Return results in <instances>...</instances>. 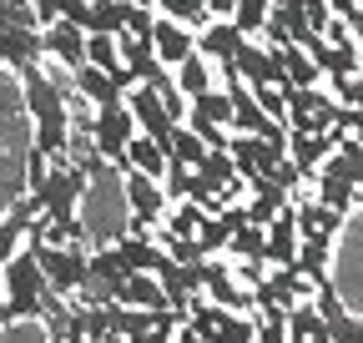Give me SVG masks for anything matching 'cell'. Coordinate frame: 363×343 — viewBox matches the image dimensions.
<instances>
[{
	"instance_id": "1",
	"label": "cell",
	"mask_w": 363,
	"mask_h": 343,
	"mask_svg": "<svg viewBox=\"0 0 363 343\" xmlns=\"http://www.w3.org/2000/svg\"><path fill=\"white\" fill-rule=\"evenodd\" d=\"M21 91H26V111H30V121H35V147L45 152V157H66V147H71V101H66V91L45 76L40 66H26L21 71Z\"/></svg>"
},
{
	"instance_id": "2",
	"label": "cell",
	"mask_w": 363,
	"mask_h": 343,
	"mask_svg": "<svg viewBox=\"0 0 363 343\" xmlns=\"http://www.w3.org/2000/svg\"><path fill=\"white\" fill-rule=\"evenodd\" d=\"M0 283H6V303H11V323H26V318H45V303H51V278H45L35 247L16 252L6 268H0Z\"/></svg>"
},
{
	"instance_id": "3",
	"label": "cell",
	"mask_w": 363,
	"mask_h": 343,
	"mask_svg": "<svg viewBox=\"0 0 363 343\" xmlns=\"http://www.w3.org/2000/svg\"><path fill=\"white\" fill-rule=\"evenodd\" d=\"M91 192V177L76 167V162H66V157H51V177H45V187L40 192H30V197H40V207H45V223H71L76 218V202Z\"/></svg>"
},
{
	"instance_id": "4",
	"label": "cell",
	"mask_w": 363,
	"mask_h": 343,
	"mask_svg": "<svg viewBox=\"0 0 363 343\" xmlns=\"http://www.w3.org/2000/svg\"><path fill=\"white\" fill-rule=\"evenodd\" d=\"M91 137H96L101 157H106L116 172H131L126 152H131V142H136V137H142V126H136V116H131V106H126V101H121V106H101V111H96V121H91Z\"/></svg>"
},
{
	"instance_id": "5",
	"label": "cell",
	"mask_w": 363,
	"mask_h": 343,
	"mask_svg": "<svg viewBox=\"0 0 363 343\" xmlns=\"http://www.w3.org/2000/svg\"><path fill=\"white\" fill-rule=\"evenodd\" d=\"M187 323H192L207 343H257V318H247V313H227V308L212 303V298H192Z\"/></svg>"
},
{
	"instance_id": "6",
	"label": "cell",
	"mask_w": 363,
	"mask_h": 343,
	"mask_svg": "<svg viewBox=\"0 0 363 343\" xmlns=\"http://www.w3.org/2000/svg\"><path fill=\"white\" fill-rule=\"evenodd\" d=\"M30 247H35V257H40V268H45V278H51L56 293H76V288H86V278H91V252H86V242H71V247L30 242Z\"/></svg>"
},
{
	"instance_id": "7",
	"label": "cell",
	"mask_w": 363,
	"mask_h": 343,
	"mask_svg": "<svg viewBox=\"0 0 363 343\" xmlns=\"http://www.w3.org/2000/svg\"><path fill=\"white\" fill-rule=\"evenodd\" d=\"M202 278H207V298H212L217 308L257 318V288H242V278H238L233 268H227V263H217V257H207Z\"/></svg>"
},
{
	"instance_id": "8",
	"label": "cell",
	"mask_w": 363,
	"mask_h": 343,
	"mask_svg": "<svg viewBox=\"0 0 363 343\" xmlns=\"http://www.w3.org/2000/svg\"><path fill=\"white\" fill-rule=\"evenodd\" d=\"M121 197H126V212L131 218H147V223H167V187L157 177H147V172H121Z\"/></svg>"
},
{
	"instance_id": "9",
	"label": "cell",
	"mask_w": 363,
	"mask_h": 343,
	"mask_svg": "<svg viewBox=\"0 0 363 343\" xmlns=\"http://www.w3.org/2000/svg\"><path fill=\"white\" fill-rule=\"evenodd\" d=\"M126 106H131L136 126H142L147 137H157V142L172 152V132H177L182 121H172V111H167V101H162L157 86H136V91H126Z\"/></svg>"
},
{
	"instance_id": "10",
	"label": "cell",
	"mask_w": 363,
	"mask_h": 343,
	"mask_svg": "<svg viewBox=\"0 0 363 343\" xmlns=\"http://www.w3.org/2000/svg\"><path fill=\"white\" fill-rule=\"evenodd\" d=\"M233 182H242L238 172V157L233 152H207V162L192 172V202H207V197H222Z\"/></svg>"
},
{
	"instance_id": "11",
	"label": "cell",
	"mask_w": 363,
	"mask_h": 343,
	"mask_svg": "<svg viewBox=\"0 0 363 343\" xmlns=\"http://www.w3.org/2000/svg\"><path fill=\"white\" fill-rule=\"evenodd\" d=\"M238 71L247 86H288V66H283V51L278 46H247L238 51Z\"/></svg>"
},
{
	"instance_id": "12",
	"label": "cell",
	"mask_w": 363,
	"mask_h": 343,
	"mask_svg": "<svg viewBox=\"0 0 363 343\" xmlns=\"http://www.w3.org/2000/svg\"><path fill=\"white\" fill-rule=\"evenodd\" d=\"M40 40H45V56H56L71 76H76L81 66H91V61H86V40H91V35H86L81 26L56 21V26H45V30H40Z\"/></svg>"
},
{
	"instance_id": "13",
	"label": "cell",
	"mask_w": 363,
	"mask_h": 343,
	"mask_svg": "<svg viewBox=\"0 0 363 343\" xmlns=\"http://www.w3.org/2000/svg\"><path fill=\"white\" fill-rule=\"evenodd\" d=\"M152 46H157V56L177 71L182 61H192V56H197V35H192V26H182V21L162 16L157 30H152Z\"/></svg>"
},
{
	"instance_id": "14",
	"label": "cell",
	"mask_w": 363,
	"mask_h": 343,
	"mask_svg": "<svg viewBox=\"0 0 363 343\" xmlns=\"http://www.w3.org/2000/svg\"><path fill=\"white\" fill-rule=\"evenodd\" d=\"M126 16H131V0H86L76 26L86 35H126Z\"/></svg>"
},
{
	"instance_id": "15",
	"label": "cell",
	"mask_w": 363,
	"mask_h": 343,
	"mask_svg": "<svg viewBox=\"0 0 363 343\" xmlns=\"http://www.w3.org/2000/svg\"><path fill=\"white\" fill-rule=\"evenodd\" d=\"M227 152L238 157V172H242L247 182H252V177H267V172L278 167V162H288L283 152H272V147H267L262 137H247V132H238V137H233V147H227Z\"/></svg>"
},
{
	"instance_id": "16",
	"label": "cell",
	"mask_w": 363,
	"mask_h": 343,
	"mask_svg": "<svg viewBox=\"0 0 363 343\" xmlns=\"http://www.w3.org/2000/svg\"><path fill=\"white\" fill-rule=\"evenodd\" d=\"M40 56H45L40 30H16V26H0V66L26 71V66H35Z\"/></svg>"
},
{
	"instance_id": "17",
	"label": "cell",
	"mask_w": 363,
	"mask_h": 343,
	"mask_svg": "<svg viewBox=\"0 0 363 343\" xmlns=\"http://www.w3.org/2000/svg\"><path fill=\"white\" fill-rule=\"evenodd\" d=\"M242 46H247V35L238 30V21H212L197 35V56H207V61H238Z\"/></svg>"
},
{
	"instance_id": "18",
	"label": "cell",
	"mask_w": 363,
	"mask_h": 343,
	"mask_svg": "<svg viewBox=\"0 0 363 343\" xmlns=\"http://www.w3.org/2000/svg\"><path fill=\"white\" fill-rule=\"evenodd\" d=\"M116 303H126V308H147V313H167V308H172V298H167V288H162L157 273H131Z\"/></svg>"
},
{
	"instance_id": "19",
	"label": "cell",
	"mask_w": 363,
	"mask_h": 343,
	"mask_svg": "<svg viewBox=\"0 0 363 343\" xmlns=\"http://www.w3.org/2000/svg\"><path fill=\"white\" fill-rule=\"evenodd\" d=\"M76 91H81L91 106H121V101H126V91L116 86V76L101 71V66H81V71H76Z\"/></svg>"
},
{
	"instance_id": "20",
	"label": "cell",
	"mask_w": 363,
	"mask_h": 343,
	"mask_svg": "<svg viewBox=\"0 0 363 343\" xmlns=\"http://www.w3.org/2000/svg\"><path fill=\"white\" fill-rule=\"evenodd\" d=\"M126 162H131V172H147V177H157V182H162V177H167V167H172V152H167L157 137H147V132H142V137L131 142Z\"/></svg>"
},
{
	"instance_id": "21",
	"label": "cell",
	"mask_w": 363,
	"mask_h": 343,
	"mask_svg": "<svg viewBox=\"0 0 363 343\" xmlns=\"http://www.w3.org/2000/svg\"><path fill=\"white\" fill-rule=\"evenodd\" d=\"M116 252H121V263H126L131 273H157V268H162V257H167L162 242H152V237H131V232L116 237Z\"/></svg>"
},
{
	"instance_id": "22",
	"label": "cell",
	"mask_w": 363,
	"mask_h": 343,
	"mask_svg": "<svg viewBox=\"0 0 363 343\" xmlns=\"http://www.w3.org/2000/svg\"><path fill=\"white\" fill-rule=\"evenodd\" d=\"M298 227H303V237H333L338 227H343V212L338 207H323V202H298Z\"/></svg>"
},
{
	"instance_id": "23",
	"label": "cell",
	"mask_w": 363,
	"mask_h": 343,
	"mask_svg": "<svg viewBox=\"0 0 363 343\" xmlns=\"http://www.w3.org/2000/svg\"><path fill=\"white\" fill-rule=\"evenodd\" d=\"M233 106H238V116H233L238 132H247V137H262V132H267L272 116L257 106V91H252V86H238V91H233Z\"/></svg>"
},
{
	"instance_id": "24",
	"label": "cell",
	"mask_w": 363,
	"mask_h": 343,
	"mask_svg": "<svg viewBox=\"0 0 363 343\" xmlns=\"http://www.w3.org/2000/svg\"><path fill=\"white\" fill-rule=\"evenodd\" d=\"M283 51V66H288V86H303V91H313L318 81H323V66H318L303 46H278Z\"/></svg>"
},
{
	"instance_id": "25",
	"label": "cell",
	"mask_w": 363,
	"mask_h": 343,
	"mask_svg": "<svg viewBox=\"0 0 363 343\" xmlns=\"http://www.w3.org/2000/svg\"><path fill=\"white\" fill-rule=\"evenodd\" d=\"M202 223H207V207L187 197V202H172V212H167V223H162V227H167L172 237H197Z\"/></svg>"
},
{
	"instance_id": "26",
	"label": "cell",
	"mask_w": 363,
	"mask_h": 343,
	"mask_svg": "<svg viewBox=\"0 0 363 343\" xmlns=\"http://www.w3.org/2000/svg\"><path fill=\"white\" fill-rule=\"evenodd\" d=\"M328 242L333 237H303V252H298V273L318 283H328Z\"/></svg>"
},
{
	"instance_id": "27",
	"label": "cell",
	"mask_w": 363,
	"mask_h": 343,
	"mask_svg": "<svg viewBox=\"0 0 363 343\" xmlns=\"http://www.w3.org/2000/svg\"><path fill=\"white\" fill-rule=\"evenodd\" d=\"M207 152H212V147H207V142L192 132L187 121H182L177 132H172V162H182V167H192V172H197V167L207 162Z\"/></svg>"
},
{
	"instance_id": "28",
	"label": "cell",
	"mask_w": 363,
	"mask_h": 343,
	"mask_svg": "<svg viewBox=\"0 0 363 343\" xmlns=\"http://www.w3.org/2000/svg\"><path fill=\"white\" fill-rule=\"evenodd\" d=\"M192 116H202V121H217V126H233V116H238V106H233V91H202L197 101H192Z\"/></svg>"
},
{
	"instance_id": "29",
	"label": "cell",
	"mask_w": 363,
	"mask_h": 343,
	"mask_svg": "<svg viewBox=\"0 0 363 343\" xmlns=\"http://www.w3.org/2000/svg\"><path fill=\"white\" fill-rule=\"evenodd\" d=\"M353 197H358V182H348V177H333V172H318V202H323V207H338V212H348V207H353Z\"/></svg>"
},
{
	"instance_id": "30",
	"label": "cell",
	"mask_w": 363,
	"mask_h": 343,
	"mask_svg": "<svg viewBox=\"0 0 363 343\" xmlns=\"http://www.w3.org/2000/svg\"><path fill=\"white\" fill-rule=\"evenodd\" d=\"M177 86H182V91H187L192 101H197L202 91H212V61H207V56L182 61V66H177Z\"/></svg>"
},
{
	"instance_id": "31",
	"label": "cell",
	"mask_w": 363,
	"mask_h": 343,
	"mask_svg": "<svg viewBox=\"0 0 363 343\" xmlns=\"http://www.w3.org/2000/svg\"><path fill=\"white\" fill-rule=\"evenodd\" d=\"M227 252H233V263H242V257H262L267 252V227H238L233 242H227Z\"/></svg>"
},
{
	"instance_id": "32",
	"label": "cell",
	"mask_w": 363,
	"mask_h": 343,
	"mask_svg": "<svg viewBox=\"0 0 363 343\" xmlns=\"http://www.w3.org/2000/svg\"><path fill=\"white\" fill-rule=\"evenodd\" d=\"M272 16V0H238V30L242 35H262Z\"/></svg>"
},
{
	"instance_id": "33",
	"label": "cell",
	"mask_w": 363,
	"mask_h": 343,
	"mask_svg": "<svg viewBox=\"0 0 363 343\" xmlns=\"http://www.w3.org/2000/svg\"><path fill=\"white\" fill-rule=\"evenodd\" d=\"M233 232H238V227L227 223V212H217V218H207V223H202L197 242H202V247H207V257H212V252H227V242H233Z\"/></svg>"
},
{
	"instance_id": "34",
	"label": "cell",
	"mask_w": 363,
	"mask_h": 343,
	"mask_svg": "<svg viewBox=\"0 0 363 343\" xmlns=\"http://www.w3.org/2000/svg\"><path fill=\"white\" fill-rule=\"evenodd\" d=\"M162 187H167V202H187V197H192V167L172 162L167 177H162Z\"/></svg>"
},
{
	"instance_id": "35",
	"label": "cell",
	"mask_w": 363,
	"mask_h": 343,
	"mask_svg": "<svg viewBox=\"0 0 363 343\" xmlns=\"http://www.w3.org/2000/svg\"><path fill=\"white\" fill-rule=\"evenodd\" d=\"M252 91H257V106L272 121H288V91H283V86H252Z\"/></svg>"
},
{
	"instance_id": "36",
	"label": "cell",
	"mask_w": 363,
	"mask_h": 343,
	"mask_svg": "<svg viewBox=\"0 0 363 343\" xmlns=\"http://www.w3.org/2000/svg\"><path fill=\"white\" fill-rule=\"evenodd\" d=\"M328 86H333V96H338L343 106L363 111V76H328Z\"/></svg>"
},
{
	"instance_id": "37",
	"label": "cell",
	"mask_w": 363,
	"mask_h": 343,
	"mask_svg": "<svg viewBox=\"0 0 363 343\" xmlns=\"http://www.w3.org/2000/svg\"><path fill=\"white\" fill-rule=\"evenodd\" d=\"M45 177H51V157H45L40 147H30V157H26V192H40Z\"/></svg>"
},
{
	"instance_id": "38",
	"label": "cell",
	"mask_w": 363,
	"mask_h": 343,
	"mask_svg": "<svg viewBox=\"0 0 363 343\" xmlns=\"http://www.w3.org/2000/svg\"><path fill=\"white\" fill-rule=\"evenodd\" d=\"M257 343H293L288 318H257Z\"/></svg>"
},
{
	"instance_id": "39",
	"label": "cell",
	"mask_w": 363,
	"mask_h": 343,
	"mask_svg": "<svg viewBox=\"0 0 363 343\" xmlns=\"http://www.w3.org/2000/svg\"><path fill=\"white\" fill-rule=\"evenodd\" d=\"M30 6H35V21H40V30L61 21V0H30Z\"/></svg>"
},
{
	"instance_id": "40",
	"label": "cell",
	"mask_w": 363,
	"mask_h": 343,
	"mask_svg": "<svg viewBox=\"0 0 363 343\" xmlns=\"http://www.w3.org/2000/svg\"><path fill=\"white\" fill-rule=\"evenodd\" d=\"M212 21H238V0H207Z\"/></svg>"
},
{
	"instance_id": "41",
	"label": "cell",
	"mask_w": 363,
	"mask_h": 343,
	"mask_svg": "<svg viewBox=\"0 0 363 343\" xmlns=\"http://www.w3.org/2000/svg\"><path fill=\"white\" fill-rule=\"evenodd\" d=\"M177 343H207V338H202V333H197L192 323H182V333H177Z\"/></svg>"
},
{
	"instance_id": "42",
	"label": "cell",
	"mask_w": 363,
	"mask_h": 343,
	"mask_svg": "<svg viewBox=\"0 0 363 343\" xmlns=\"http://www.w3.org/2000/svg\"><path fill=\"white\" fill-rule=\"evenodd\" d=\"M11 323V303H6V283H0V328Z\"/></svg>"
},
{
	"instance_id": "43",
	"label": "cell",
	"mask_w": 363,
	"mask_h": 343,
	"mask_svg": "<svg viewBox=\"0 0 363 343\" xmlns=\"http://www.w3.org/2000/svg\"><path fill=\"white\" fill-rule=\"evenodd\" d=\"M348 137H353V142H363V111H353V126H348Z\"/></svg>"
},
{
	"instance_id": "44",
	"label": "cell",
	"mask_w": 363,
	"mask_h": 343,
	"mask_svg": "<svg viewBox=\"0 0 363 343\" xmlns=\"http://www.w3.org/2000/svg\"><path fill=\"white\" fill-rule=\"evenodd\" d=\"M131 6H152V11H157V0H131Z\"/></svg>"
}]
</instances>
